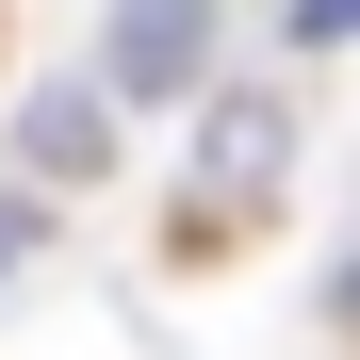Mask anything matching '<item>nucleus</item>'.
<instances>
[{
	"label": "nucleus",
	"instance_id": "1",
	"mask_svg": "<svg viewBox=\"0 0 360 360\" xmlns=\"http://www.w3.org/2000/svg\"><path fill=\"white\" fill-rule=\"evenodd\" d=\"M295 180V98L278 82H197V246Z\"/></svg>",
	"mask_w": 360,
	"mask_h": 360
},
{
	"label": "nucleus",
	"instance_id": "2",
	"mask_svg": "<svg viewBox=\"0 0 360 360\" xmlns=\"http://www.w3.org/2000/svg\"><path fill=\"white\" fill-rule=\"evenodd\" d=\"M115 115H180L213 82V0H98V66H82Z\"/></svg>",
	"mask_w": 360,
	"mask_h": 360
},
{
	"label": "nucleus",
	"instance_id": "3",
	"mask_svg": "<svg viewBox=\"0 0 360 360\" xmlns=\"http://www.w3.org/2000/svg\"><path fill=\"white\" fill-rule=\"evenodd\" d=\"M17 164L49 180V197H82V180L115 164V98L66 66V82H17Z\"/></svg>",
	"mask_w": 360,
	"mask_h": 360
},
{
	"label": "nucleus",
	"instance_id": "4",
	"mask_svg": "<svg viewBox=\"0 0 360 360\" xmlns=\"http://www.w3.org/2000/svg\"><path fill=\"white\" fill-rule=\"evenodd\" d=\"M33 246H49V197H17V180H0V278H17Z\"/></svg>",
	"mask_w": 360,
	"mask_h": 360
},
{
	"label": "nucleus",
	"instance_id": "5",
	"mask_svg": "<svg viewBox=\"0 0 360 360\" xmlns=\"http://www.w3.org/2000/svg\"><path fill=\"white\" fill-rule=\"evenodd\" d=\"M360 33V0H295V49H344Z\"/></svg>",
	"mask_w": 360,
	"mask_h": 360
},
{
	"label": "nucleus",
	"instance_id": "6",
	"mask_svg": "<svg viewBox=\"0 0 360 360\" xmlns=\"http://www.w3.org/2000/svg\"><path fill=\"white\" fill-rule=\"evenodd\" d=\"M328 328H344V344H360V246H344V278H328Z\"/></svg>",
	"mask_w": 360,
	"mask_h": 360
}]
</instances>
